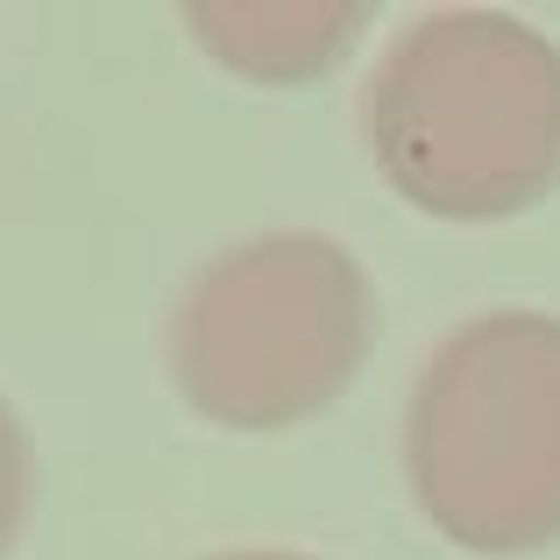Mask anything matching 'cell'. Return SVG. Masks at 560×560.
<instances>
[{"label":"cell","mask_w":560,"mask_h":560,"mask_svg":"<svg viewBox=\"0 0 560 560\" xmlns=\"http://www.w3.org/2000/svg\"><path fill=\"white\" fill-rule=\"evenodd\" d=\"M383 185L433 220H511L560 191V50L497 8H433L362 85Z\"/></svg>","instance_id":"cell-1"},{"label":"cell","mask_w":560,"mask_h":560,"mask_svg":"<svg viewBox=\"0 0 560 560\" xmlns=\"http://www.w3.org/2000/svg\"><path fill=\"white\" fill-rule=\"evenodd\" d=\"M405 482L462 553L560 539V319L482 313L425 355L405 397Z\"/></svg>","instance_id":"cell-2"},{"label":"cell","mask_w":560,"mask_h":560,"mask_svg":"<svg viewBox=\"0 0 560 560\" xmlns=\"http://www.w3.org/2000/svg\"><path fill=\"white\" fill-rule=\"evenodd\" d=\"M376 341L370 270L327 234L234 242L171 313V383L228 433L305 425L362 376Z\"/></svg>","instance_id":"cell-3"},{"label":"cell","mask_w":560,"mask_h":560,"mask_svg":"<svg viewBox=\"0 0 560 560\" xmlns=\"http://www.w3.org/2000/svg\"><path fill=\"white\" fill-rule=\"evenodd\" d=\"M370 14L341 0H220V8H185V28L220 57L228 71L262 85H299L341 65V50L362 36Z\"/></svg>","instance_id":"cell-4"},{"label":"cell","mask_w":560,"mask_h":560,"mask_svg":"<svg viewBox=\"0 0 560 560\" xmlns=\"http://www.w3.org/2000/svg\"><path fill=\"white\" fill-rule=\"evenodd\" d=\"M28 490H36V468H28V433H22V419L8 411V397H0V560L14 553V539H22Z\"/></svg>","instance_id":"cell-5"},{"label":"cell","mask_w":560,"mask_h":560,"mask_svg":"<svg viewBox=\"0 0 560 560\" xmlns=\"http://www.w3.org/2000/svg\"><path fill=\"white\" fill-rule=\"evenodd\" d=\"M213 560H313V553H277V547H256V553H213Z\"/></svg>","instance_id":"cell-6"}]
</instances>
